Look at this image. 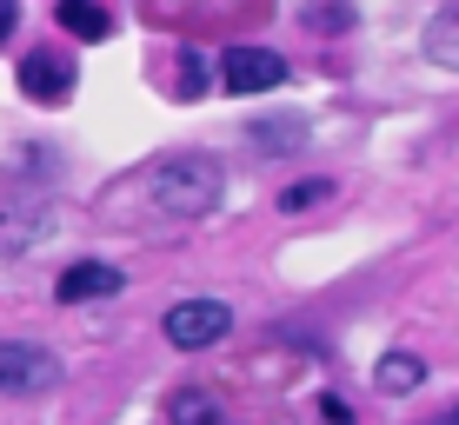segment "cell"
Segmentation results:
<instances>
[{"mask_svg": "<svg viewBox=\"0 0 459 425\" xmlns=\"http://www.w3.org/2000/svg\"><path fill=\"white\" fill-rule=\"evenodd\" d=\"M326 193H333L326 180H299V186H287V193H280V207H287V213H299V207H320Z\"/></svg>", "mask_w": 459, "mask_h": 425, "instance_id": "14", "label": "cell"}, {"mask_svg": "<svg viewBox=\"0 0 459 425\" xmlns=\"http://www.w3.org/2000/svg\"><path fill=\"white\" fill-rule=\"evenodd\" d=\"M147 193L167 219H207L220 207V193H227V173H220L213 153H173V160L153 166Z\"/></svg>", "mask_w": 459, "mask_h": 425, "instance_id": "1", "label": "cell"}, {"mask_svg": "<svg viewBox=\"0 0 459 425\" xmlns=\"http://www.w3.org/2000/svg\"><path fill=\"white\" fill-rule=\"evenodd\" d=\"M320 34H346L353 27V0H313V13H307Z\"/></svg>", "mask_w": 459, "mask_h": 425, "instance_id": "13", "label": "cell"}, {"mask_svg": "<svg viewBox=\"0 0 459 425\" xmlns=\"http://www.w3.org/2000/svg\"><path fill=\"white\" fill-rule=\"evenodd\" d=\"M160 333L180 353H207V345H220L233 333V312H227V299H180V306H167Z\"/></svg>", "mask_w": 459, "mask_h": 425, "instance_id": "3", "label": "cell"}, {"mask_svg": "<svg viewBox=\"0 0 459 425\" xmlns=\"http://www.w3.org/2000/svg\"><path fill=\"white\" fill-rule=\"evenodd\" d=\"M120 286H126L120 266H107V259H81V266H67V273L54 279V299H60V306H81V299H114Z\"/></svg>", "mask_w": 459, "mask_h": 425, "instance_id": "7", "label": "cell"}, {"mask_svg": "<svg viewBox=\"0 0 459 425\" xmlns=\"http://www.w3.org/2000/svg\"><path fill=\"white\" fill-rule=\"evenodd\" d=\"M426 60L446 67V73H459V7L433 13V27H426Z\"/></svg>", "mask_w": 459, "mask_h": 425, "instance_id": "12", "label": "cell"}, {"mask_svg": "<svg viewBox=\"0 0 459 425\" xmlns=\"http://www.w3.org/2000/svg\"><path fill=\"white\" fill-rule=\"evenodd\" d=\"M54 13H60V27H67L74 40H107L114 34V13H107L100 0H60Z\"/></svg>", "mask_w": 459, "mask_h": 425, "instance_id": "10", "label": "cell"}, {"mask_svg": "<svg viewBox=\"0 0 459 425\" xmlns=\"http://www.w3.org/2000/svg\"><path fill=\"white\" fill-rule=\"evenodd\" d=\"M167 419H173V425H233L227 412H220V399H213V392H200V386H186V392H173V405H167Z\"/></svg>", "mask_w": 459, "mask_h": 425, "instance_id": "11", "label": "cell"}, {"mask_svg": "<svg viewBox=\"0 0 459 425\" xmlns=\"http://www.w3.org/2000/svg\"><path fill=\"white\" fill-rule=\"evenodd\" d=\"M60 386V359L34 339H0V399H34Z\"/></svg>", "mask_w": 459, "mask_h": 425, "instance_id": "2", "label": "cell"}, {"mask_svg": "<svg viewBox=\"0 0 459 425\" xmlns=\"http://www.w3.org/2000/svg\"><path fill=\"white\" fill-rule=\"evenodd\" d=\"M13 27H21V0H0V47L13 40Z\"/></svg>", "mask_w": 459, "mask_h": 425, "instance_id": "15", "label": "cell"}, {"mask_svg": "<svg viewBox=\"0 0 459 425\" xmlns=\"http://www.w3.org/2000/svg\"><path fill=\"white\" fill-rule=\"evenodd\" d=\"M21 93H27V100H40V106L74 100V60L54 54V47H34V54L21 60Z\"/></svg>", "mask_w": 459, "mask_h": 425, "instance_id": "5", "label": "cell"}, {"mask_svg": "<svg viewBox=\"0 0 459 425\" xmlns=\"http://www.w3.org/2000/svg\"><path fill=\"white\" fill-rule=\"evenodd\" d=\"M307 114H273V120H253V127H247V140H253V147H260V153H299V147H307Z\"/></svg>", "mask_w": 459, "mask_h": 425, "instance_id": "8", "label": "cell"}, {"mask_svg": "<svg viewBox=\"0 0 459 425\" xmlns=\"http://www.w3.org/2000/svg\"><path fill=\"white\" fill-rule=\"evenodd\" d=\"M287 60L273 54V47H227V60H220V87L227 93H273L287 87Z\"/></svg>", "mask_w": 459, "mask_h": 425, "instance_id": "4", "label": "cell"}, {"mask_svg": "<svg viewBox=\"0 0 459 425\" xmlns=\"http://www.w3.org/2000/svg\"><path fill=\"white\" fill-rule=\"evenodd\" d=\"M433 425H459V405H446V412H439Z\"/></svg>", "mask_w": 459, "mask_h": 425, "instance_id": "16", "label": "cell"}, {"mask_svg": "<svg viewBox=\"0 0 459 425\" xmlns=\"http://www.w3.org/2000/svg\"><path fill=\"white\" fill-rule=\"evenodd\" d=\"M47 233H54V200H7L0 207V253H27V246H40Z\"/></svg>", "mask_w": 459, "mask_h": 425, "instance_id": "6", "label": "cell"}, {"mask_svg": "<svg viewBox=\"0 0 459 425\" xmlns=\"http://www.w3.org/2000/svg\"><path fill=\"white\" fill-rule=\"evenodd\" d=\"M373 386L393 392V399H406V392L426 386V359H420V353H386V359L373 366Z\"/></svg>", "mask_w": 459, "mask_h": 425, "instance_id": "9", "label": "cell"}]
</instances>
